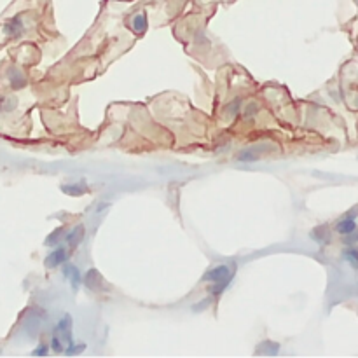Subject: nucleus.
I'll use <instances>...</instances> for the list:
<instances>
[{
	"mask_svg": "<svg viewBox=\"0 0 358 358\" xmlns=\"http://www.w3.org/2000/svg\"><path fill=\"white\" fill-rule=\"evenodd\" d=\"M232 276H234V271H232L231 266L220 264V266H215V268H212L210 271L204 272V276L201 280H203V282H208V283H214V285L210 286V294L217 297L229 286Z\"/></svg>",
	"mask_w": 358,
	"mask_h": 358,
	"instance_id": "nucleus-1",
	"label": "nucleus"
},
{
	"mask_svg": "<svg viewBox=\"0 0 358 358\" xmlns=\"http://www.w3.org/2000/svg\"><path fill=\"white\" fill-rule=\"evenodd\" d=\"M63 274H65V278L70 282L74 292H77L79 286H80V283H82V276H80L79 269H77L72 262H65V266H63Z\"/></svg>",
	"mask_w": 358,
	"mask_h": 358,
	"instance_id": "nucleus-2",
	"label": "nucleus"
},
{
	"mask_svg": "<svg viewBox=\"0 0 358 358\" xmlns=\"http://www.w3.org/2000/svg\"><path fill=\"white\" fill-rule=\"evenodd\" d=\"M66 258H68V254H66L65 246H56L51 254L46 257V268H58V266L65 264Z\"/></svg>",
	"mask_w": 358,
	"mask_h": 358,
	"instance_id": "nucleus-3",
	"label": "nucleus"
},
{
	"mask_svg": "<svg viewBox=\"0 0 358 358\" xmlns=\"http://www.w3.org/2000/svg\"><path fill=\"white\" fill-rule=\"evenodd\" d=\"M356 214H358V208H356L355 212H352L350 215H346V217L342 218L341 222H339L338 228H336V231H338L339 234H342V236L353 234V232L356 231V222H355Z\"/></svg>",
	"mask_w": 358,
	"mask_h": 358,
	"instance_id": "nucleus-4",
	"label": "nucleus"
},
{
	"mask_svg": "<svg viewBox=\"0 0 358 358\" xmlns=\"http://www.w3.org/2000/svg\"><path fill=\"white\" fill-rule=\"evenodd\" d=\"M56 330H58V334H62V338L66 341V344L74 342L72 341V316L65 314V316L60 320V324L56 325Z\"/></svg>",
	"mask_w": 358,
	"mask_h": 358,
	"instance_id": "nucleus-5",
	"label": "nucleus"
},
{
	"mask_svg": "<svg viewBox=\"0 0 358 358\" xmlns=\"http://www.w3.org/2000/svg\"><path fill=\"white\" fill-rule=\"evenodd\" d=\"M84 234H86V229H84V226H82V224L76 226V228H74L72 231L66 232V234H65V241H66V244H70V246H72V248H76L77 244H79L80 241L84 240Z\"/></svg>",
	"mask_w": 358,
	"mask_h": 358,
	"instance_id": "nucleus-6",
	"label": "nucleus"
},
{
	"mask_svg": "<svg viewBox=\"0 0 358 358\" xmlns=\"http://www.w3.org/2000/svg\"><path fill=\"white\" fill-rule=\"evenodd\" d=\"M84 283H86L91 290H100V283H104V278H102V274L96 269H90V271L86 272Z\"/></svg>",
	"mask_w": 358,
	"mask_h": 358,
	"instance_id": "nucleus-7",
	"label": "nucleus"
},
{
	"mask_svg": "<svg viewBox=\"0 0 358 358\" xmlns=\"http://www.w3.org/2000/svg\"><path fill=\"white\" fill-rule=\"evenodd\" d=\"M21 30H23V24H21V21L18 20V18L6 24V34L9 35V37H18V35L21 34Z\"/></svg>",
	"mask_w": 358,
	"mask_h": 358,
	"instance_id": "nucleus-8",
	"label": "nucleus"
},
{
	"mask_svg": "<svg viewBox=\"0 0 358 358\" xmlns=\"http://www.w3.org/2000/svg\"><path fill=\"white\" fill-rule=\"evenodd\" d=\"M133 32H136V34H142V32L147 30V16L145 14H136V16L133 18Z\"/></svg>",
	"mask_w": 358,
	"mask_h": 358,
	"instance_id": "nucleus-9",
	"label": "nucleus"
},
{
	"mask_svg": "<svg viewBox=\"0 0 358 358\" xmlns=\"http://www.w3.org/2000/svg\"><path fill=\"white\" fill-rule=\"evenodd\" d=\"M84 350H86V344H84V342H80V344L70 342V344H66V350H63V353H65L66 356H72V355H79V353H82Z\"/></svg>",
	"mask_w": 358,
	"mask_h": 358,
	"instance_id": "nucleus-10",
	"label": "nucleus"
},
{
	"mask_svg": "<svg viewBox=\"0 0 358 358\" xmlns=\"http://www.w3.org/2000/svg\"><path fill=\"white\" fill-rule=\"evenodd\" d=\"M313 240H316L318 243H327L328 241V228H316L311 232Z\"/></svg>",
	"mask_w": 358,
	"mask_h": 358,
	"instance_id": "nucleus-11",
	"label": "nucleus"
},
{
	"mask_svg": "<svg viewBox=\"0 0 358 358\" xmlns=\"http://www.w3.org/2000/svg\"><path fill=\"white\" fill-rule=\"evenodd\" d=\"M344 257L348 258V262L352 266H355V268L358 269V248H346L344 250Z\"/></svg>",
	"mask_w": 358,
	"mask_h": 358,
	"instance_id": "nucleus-12",
	"label": "nucleus"
},
{
	"mask_svg": "<svg viewBox=\"0 0 358 358\" xmlns=\"http://www.w3.org/2000/svg\"><path fill=\"white\" fill-rule=\"evenodd\" d=\"M257 159H258V156L255 154V152L248 150V148L238 154V161H240V162H255Z\"/></svg>",
	"mask_w": 358,
	"mask_h": 358,
	"instance_id": "nucleus-13",
	"label": "nucleus"
},
{
	"mask_svg": "<svg viewBox=\"0 0 358 358\" xmlns=\"http://www.w3.org/2000/svg\"><path fill=\"white\" fill-rule=\"evenodd\" d=\"M62 190L68 194H84L88 189L86 187H80L79 184H76V186H62Z\"/></svg>",
	"mask_w": 358,
	"mask_h": 358,
	"instance_id": "nucleus-14",
	"label": "nucleus"
},
{
	"mask_svg": "<svg viewBox=\"0 0 358 358\" xmlns=\"http://www.w3.org/2000/svg\"><path fill=\"white\" fill-rule=\"evenodd\" d=\"M62 231H63L62 228L56 229V231H52L51 234L46 238V244H48V246H51V244H58V240H60V236H62Z\"/></svg>",
	"mask_w": 358,
	"mask_h": 358,
	"instance_id": "nucleus-15",
	"label": "nucleus"
},
{
	"mask_svg": "<svg viewBox=\"0 0 358 358\" xmlns=\"http://www.w3.org/2000/svg\"><path fill=\"white\" fill-rule=\"evenodd\" d=\"M51 348L54 353H63V348H62V339H60V336H54V338L51 339Z\"/></svg>",
	"mask_w": 358,
	"mask_h": 358,
	"instance_id": "nucleus-16",
	"label": "nucleus"
},
{
	"mask_svg": "<svg viewBox=\"0 0 358 358\" xmlns=\"http://www.w3.org/2000/svg\"><path fill=\"white\" fill-rule=\"evenodd\" d=\"M10 84H12V88H23L24 86V79L21 77V74L14 72V77L10 79Z\"/></svg>",
	"mask_w": 358,
	"mask_h": 358,
	"instance_id": "nucleus-17",
	"label": "nucleus"
},
{
	"mask_svg": "<svg viewBox=\"0 0 358 358\" xmlns=\"http://www.w3.org/2000/svg\"><path fill=\"white\" fill-rule=\"evenodd\" d=\"M49 353V350H48V346L46 344H40L38 348H35L34 352H32V355L34 356H46Z\"/></svg>",
	"mask_w": 358,
	"mask_h": 358,
	"instance_id": "nucleus-18",
	"label": "nucleus"
}]
</instances>
